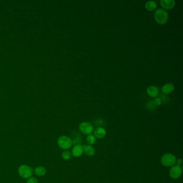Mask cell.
<instances>
[{
  "label": "cell",
  "instance_id": "3957f363",
  "mask_svg": "<svg viewBox=\"0 0 183 183\" xmlns=\"http://www.w3.org/2000/svg\"><path fill=\"white\" fill-rule=\"evenodd\" d=\"M57 143L59 147L64 150L69 149L73 145L72 139L65 135L59 137L57 141Z\"/></svg>",
  "mask_w": 183,
  "mask_h": 183
},
{
  "label": "cell",
  "instance_id": "9a60e30c",
  "mask_svg": "<svg viewBox=\"0 0 183 183\" xmlns=\"http://www.w3.org/2000/svg\"><path fill=\"white\" fill-rule=\"evenodd\" d=\"M81 135H80L79 134H77L75 135V137L73 138V140H72V143L73 145H81L82 142V140L81 136H80Z\"/></svg>",
  "mask_w": 183,
  "mask_h": 183
},
{
  "label": "cell",
  "instance_id": "e0dca14e",
  "mask_svg": "<svg viewBox=\"0 0 183 183\" xmlns=\"http://www.w3.org/2000/svg\"><path fill=\"white\" fill-rule=\"evenodd\" d=\"M61 157L64 160L67 161V160H70L71 158L72 154H71V153L70 151L65 150V151H63L62 153Z\"/></svg>",
  "mask_w": 183,
  "mask_h": 183
},
{
  "label": "cell",
  "instance_id": "52a82bcc",
  "mask_svg": "<svg viewBox=\"0 0 183 183\" xmlns=\"http://www.w3.org/2000/svg\"><path fill=\"white\" fill-rule=\"evenodd\" d=\"M83 153V146L81 145H74L72 150V154L75 157H80Z\"/></svg>",
  "mask_w": 183,
  "mask_h": 183
},
{
  "label": "cell",
  "instance_id": "44dd1931",
  "mask_svg": "<svg viewBox=\"0 0 183 183\" xmlns=\"http://www.w3.org/2000/svg\"><path fill=\"white\" fill-rule=\"evenodd\" d=\"M95 125L96 126H98L100 127V126H102L103 125V121H102V120H101V119H97L96 121H95Z\"/></svg>",
  "mask_w": 183,
  "mask_h": 183
},
{
  "label": "cell",
  "instance_id": "ac0fdd59",
  "mask_svg": "<svg viewBox=\"0 0 183 183\" xmlns=\"http://www.w3.org/2000/svg\"><path fill=\"white\" fill-rule=\"evenodd\" d=\"M147 107L148 108L149 110H154V109L156 108V106L155 105L153 101H151L150 102H149L147 104Z\"/></svg>",
  "mask_w": 183,
  "mask_h": 183
},
{
  "label": "cell",
  "instance_id": "2e32d148",
  "mask_svg": "<svg viewBox=\"0 0 183 183\" xmlns=\"http://www.w3.org/2000/svg\"><path fill=\"white\" fill-rule=\"evenodd\" d=\"M87 141L90 145H93L96 142V138L94 136V135L93 134L88 135L87 137Z\"/></svg>",
  "mask_w": 183,
  "mask_h": 183
},
{
  "label": "cell",
  "instance_id": "6da1fadb",
  "mask_svg": "<svg viewBox=\"0 0 183 183\" xmlns=\"http://www.w3.org/2000/svg\"><path fill=\"white\" fill-rule=\"evenodd\" d=\"M154 17L157 23L164 25L166 23L168 20V14L164 9H157L154 14Z\"/></svg>",
  "mask_w": 183,
  "mask_h": 183
},
{
  "label": "cell",
  "instance_id": "d6986e66",
  "mask_svg": "<svg viewBox=\"0 0 183 183\" xmlns=\"http://www.w3.org/2000/svg\"><path fill=\"white\" fill-rule=\"evenodd\" d=\"M154 103L156 106H160V105L162 103V101L160 99L159 97H156L155 98V99L153 100Z\"/></svg>",
  "mask_w": 183,
  "mask_h": 183
},
{
  "label": "cell",
  "instance_id": "ffe728a7",
  "mask_svg": "<svg viewBox=\"0 0 183 183\" xmlns=\"http://www.w3.org/2000/svg\"><path fill=\"white\" fill-rule=\"evenodd\" d=\"M26 183H38V180L36 178L31 177L28 179Z\"/></svg>",
  "mask_w": 183,
  "mask_h": 183
},
{
  "label": "cell",
  "instance_id": "ba28073f",
  "mask_svg": "<svg viewBox=\"0 0 183 183\" xmlns=\"http://www.w3.org/2000/svg\"><path fill=\"white\" fill-rule=\"evenodd\" d=\"M160 4L164 9L169 10L174 7L176 2L174 0H161Z\"/></svg>",
  "mask_w": 183,
  "mask_h": 183
},
{
  "label": "cell",
  "instance_id": "8fae6325",
  "mask_svg": "<svg viewBox=\"0 0 183 183\" xmlns=\"http://www.w3.org/2000/svg\"><path fill=\"white\" fill-rule=\"evenodd\" d=\"M147 93L149 96L151 97L156 98L158 95V90L157 88L155 86H150L147 89Z\"/></svg>",
  "mask_w": 183,
  "mask_h": 183
},
{
  "label": "cell",
  "instance_id": "5b68a950",
  "mask_svg": "<svg viewBox=\"0 0 183 183\" xmlns=\"http://www.w3.org/2000/svg\"><path fill=\"white\" fill-rule=\"evenodd\" d=\"M79 129L82 133L88 135L91 134V133L93 132V125H92L90 122H82L80 124Z\"/></svg>",
  "mask_w": 183,
  "mask_h": 183
},
{
  "label": "cell",
  "instance_id": "9c48e42d",
  "mask_svg": "<svg viewBox=\"0 0 183 183\" xmlns=\"http://www.w3.org/2000/svg\"><path fill=\"white\" fill-rule=\"evenodd\" d=\"M106 134V132L104 128L102 127H98L96 128L94 132V136L96 138L101 139L104 138Z\"/></svg>",
  "mask_w": 183,
  "mask_h": 183
},
{
  "label": "cell",
  "instance_id": "7a4b0ae2",
  "mask_svg": "<svg viewBox=\"0 0 183 183\" xmlns=\"http://www.w3.org/2000/svg\"><path fill=\"white\" fill-rule=\"evenodd\" d=\"M176 158L174 155L171 153H166L161 157V162L166 167H171L174 166L176 162Z\"/></svg>",
  "mask_w": 183,
  "mask_h": 183
},
{
  "label": "cell",
  "instance_id": "5bb4252c",
  "mask_svg": "<svg viewBox=\"0 0 183 183\" xmlns=\"http://www.w3.org/2000/svg\"><path fill=\"white\" fill-rule=\"evenodd\" d=\"M145 9L151 12L157 8V4L155 1H149L145 3Z\"/></svg>",
  "mask_w": 183,
  "mask_h": 183
},
{
  "label": "cell",
  "instance_id": "30bf717a",
  "mask_svg": "<svg viewBox=\"0 0 183 183\" xmlns=\"http://www.w3.org/2000/svg\"><path fill=\"white\" fill-rule=\"evenodd\" d=\"M174 85L170 83L164 85L162 88V91L164 95H168L169 93H171L174 90Z\"/></svg>",
  "mask_w": 183,
  "mask_h": 183
},
{
  "label": "cell",
  "instance_id": "603a6c76",
  "mask_svg": "<svg viewBox=\"0 0 183 183\" xmlns=\"http://www.w3.org/2000/svg\"><path fill=\"white\" fill-rule=\"evenodd\" d=\"M166 96H165V98H164V99H166ZM161 101H164V99H163V98H161Z\"/></svg>",
  "mask_w": 183,
  "mask_h": 183
},
{
  "label": "cell",
  "instance_id": "7c38bea8",
  "mask_svg": "<svg viewBox=\"0 0 183 183\" xmlns=\"http://www.w3.org/2000/svg\"><path fill=\"white\" fill-rule=\"evenodd\" d=\"M83 146V153L88 156H93L95 153V150L93 147L90 145H85Z\"/></svg>",
  "mask_w": 183,
  "mask_h": 183
},
{
  "label": "cell",
  "instance_id": "7402d4cb",
  "mask_svg": "<svg viewBox=\"0 0 183 183\" xmlns=\"http://www.w3.org/2000/svg\"><path fill=\"white\" fill-rule=\"evenodd\" d=\"M176 163H177V165L178 166H180L182 164V163H183V161H182V159H178L177 160H176Z\"/></svg>",
  "mask_w": 183,
  "mask_h": 183
},
{
  "label": "cell",
  "instance_id": "4fadbf2b",
  "mask_svg": "<svg viewBox=\"0 0 183 183\" xmlns=\"http://www.w3.org/2000/svg\"><path fill=\"white\" fill-rule=\"evenodd\" d=\"M35 174L37 176H44L46 174V169L44 166H38L35 169Z\"/></svg>",
  "mask_w": 183,
  "mask_h": 183
},
{
  "label": "cell",
  "instance_id": "277c9868",
  "mask_svg": "<svg viewBox=\"0 0 183 183\" xmlns=\"http://www.w3.org/2000/svg\"><path fill=\"white\" fill-rule=\"evenodd\" d=\"M18 172L20 177L24 179H29V178L31 177L33 173V169L27 165L20 166L18 168Z\"/></svg>",
  "mask_w": 183,
  "mask_h": 183
},
{
  "label": "cell",
  "instance_id": "8992f818",
  "mask_svg": "<svg viewBox=\"0 0 183 183\" xmlns=\"http://www.w3.org/2000/svg\"><path fill=\"white\" fill-rule=\"evenodd\" d=\"M182 174V169L180 166L174 165L171 166L169 170V176L174 179H177L180 177Z\"/></svg>",
  "mask_w": 183,
  "mask_h": 183
}]
</instances>
